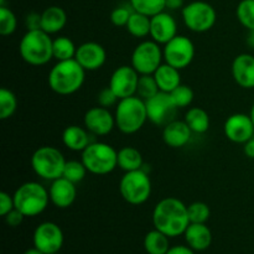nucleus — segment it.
<instances>
[{"instance_id":"nucleus-46","label":"nucleus","mask_w":254,"mask_h":254,"mask_svg":"<svg viewBox=\"0 0 254 254\" xmlns=\"http://www.w3.org/2000/svg\"><path fill=\"white\" fill-rule=\"evenodd\" d=\"M165 5L166 9L169 10H179L185 6L184 5V0H166Z\"/></svg>"},{"instance_id":"nucleus-35","label":"nucleus","mask_w":254,"mask_h":254,"mask_svg":"<svg viewBox=\"0 0 254 254\" xmlns=\"http://www.w3.org/2000/svg\"><path fill=\"white\" fill-rule=\"evenodd\" d=\"M88 170L86 169L84 164L78 160H69L66 161V165L64 169V178L67 180L72 181L73 184H78L86 178Z\"/></svg>"},{"instance_id":"nucleus-15","label":"nucleus","mask_w":254,"mask_h":254,"mask_svg":"<svg viewBox=\"0 0 254 254\" xmlns=\"http://www.w3.org/2000/svg\"><path fill=\"white\" fill-rule=\"evenodd\" d=\"M226 138L236 144H245L254 136V124L250 114L235 113L223 124Z\"/></svg>"},{"instance_id":"nucleus-11","label":"nucleus","mask_w":254,"mask_h":254,"mask_svg":"<svg viewBox=\"0 0 254 254\" xmlns=\"http://www.w3.org/2000/svg\"><path fill=\"white\" fill-rule=\"evenodd\" d=\"M164 61L178 69H184L191 64L195 57V45L184 35H176L164 45Z\"/></svg>"},{"instance_id":"nucleus-12","label":"nucleus","mask_w":254,"mask_h":254,"mask_svg":"<svg viewBox=\"0 0 254 254\" xmlns=\"http://www.w3.org/2000/svg\"><path fill=\"white\" fill-rule=\"evenodd\" d=\"M146 112H148V121L158 127H165L175 119L178 107L174 103L170 93L158 92L155 96L146 99Z\"/></svg>"},{"instance_id":"nucleus-18","label":"nucleus","mask_w":254,"mask_h":254,"mask_svg":"<svg viewBox=\"0 0 254 254\" xmlns=\"http://www.w3.org/2000/svg\"><path fill=\"white\" fill-rule=\"evenodd\" d=\"M178 34V22L165 10L150 17V37L159 45L168 44Z\"/></svg>"},{"instance_id":"nucleus-50","label":"nucleus","mask_w":254,"mask_h":254,"mask_svg":"<svg viewBox=\"0 0 254 254\" xmlns=\"http://www.w3.org/2000/svg\"><path fill=\"white\" fill-rule=\"evenodd\" d=\"M4 2H5V0H0V4L1 5H4Z\"/></svg>"},{"instance_id":"nucleus-36","label":"nucleus","mask_w":254,"mask_h":254,"mask_svg":"<svg viewBox=\"0 0 254 254\" xmlns=\"http://www.w3.org/2000/svg\"><path fill=\"white\" fill-rule=\"evenodd\" d=\"M17 19L16 15L9 7L0 6V34L2 36H10L16 31Z\"/></svg>"},{"instance_id":"nucleus-40","label":"nucleus","mask_w":254,"mask_h":254,"mask_svg":"<svg viewBox=\"0 0 254 254\" xmlns=\"http://www.w3.org/2000/svg\"><path fill=\"white\" fill-rule=\"evenodd\" d=\"M97 102H98V106L109 109L111 107L117 106V103L119 102V98L117 97V94L112 91L111 87L108 86L99 92L98 96H97Z\"/></svg>"},{"instance_id":"nucleus-6","label":"nucleus","mask_w":254,"mask_h":254,"mask_svg":"<svg viewBox=\"0 0 254 254\" xmlns=\"http://www.w3.org/2000/svg\"><path fill=\"white\" fill-rule=\"evenodd\" d=\"M88 173L93 175H108L118 168V151L103 141L91 143L81 155Z\"/></svg>"},{"instance_id":"nucleus-22","label":"nucleus","mask_w":254,"mask_h":254,"mask_svg":"<svg viewBox=\"0 0 254 254\" xmlns=\"http://www.w3.org/2000/svg\"><path fill=\"white\" fill-rule=\"evenodd\" d=\"M185 241L193 251H206L212 243V232L206 223H190L186 228Z\"/></svg>"},{"instance_id":"nucleus-1","label":"nucleus","mask_w":254,"mask_h":254,"mask_svg":"<svg viewBox=\"0 0 254 254\" xmlns=\"http://www.w3.org/2000/svg\"><path fill=\"white\" fill-rule=\"evenodd\" d=\"M188 206L176 197H165L153 210L154 228L174 238L185 233L190 225Z\"/></svg>"},{"instance_id":"nucleus-51","label":"nucleus","mask_w":254,"mask_h":254,"mask_svg":"<svg viewBox=\"0 0 254 254\" xmlns=\"http://www.w3.org/2000/svg\"><path fill=\"white\" fill-rule=\"evenodd\" d=\"M55 254H60V253H55Z\"/></svg>"},{"instance_id":"nucleus-2","label":"nucleus","mask_w":254,"mask_h":254,"mask_svg":"<svg viewBox=\"0 0 254 254\" xmlns=\"http://www.w3.org/2000/svg\"><path fill=\"white\" fill-rule=\"evenodd\" d=\"M86 79V69L76 59L57 61L49 72V86L60 96H71L82 88Z\"/></svg>"},{"instance_id":"nucleus-45","label":"nucleus","mask_w":254,"mask_h":254,"mask_svg":"<svg viewBox=\"0 0 254 254\" xmlns=\"http://www.w3.org/2000/svg\"><path fill=\"white\" fill-rule=\"evenodd\" d=\"M243 151H245L246 156L254 159V136H252L247 143L243 144Z\"/></svg>"},{"instance_id":"nucleus-44","label":"nucleus","mask_w":254,"mask_h":254,"mask_svg":"<svg viewBox=\"0 0 254 254\" xmlns=\"http://www.w3.org/2000/svg\"><path fill=\"white\" fill-rule=\"evenodd\" d=\"M166 254H195V251L189 246H175V247H170Z\"/></svg>"},{"instance_id":"nucleus-41","label":"nucleus","mask_w":254,"mask_h":254,"mask_svg":"<svg viewBox=\"0 0 254 254\" xmlns=\"http://www.w3.org/2000/svg\"><path fill=\"white\" fill-rule=\"evenodd\" d=\"M15 208L14 203V197L10 193L1 191L0 192V216H6L10 211H12Z\"/></svg>"},{"instance_id":"nucleus-5","label":"nucleus","mask_w":254,"mask_h":254,"mask_svg":"<svg viewBox=\"0 0 254 254\" xmlns=\"http://www.w3.org/2000/svg\"><path fill=\"white\" fill-rule=\"evenodd\" d=\"M15 208L20 211L25 217H36L41 215L49 206V190L37 181H27L15 190Z\"/></svg>"},{"instance_id":"nucleus-39","label":"nucleus","mask_w":254,"mask_h":254,"mask_svg":"<svg viewBox=\"0 0 254 254\" xmlns=\"http://www.w3.org/2000/svg\"><path fill=\"white\" fill-rule=\"evenodd\" d=\"M133 7L128 9L126 6H118L111 12V21L114 26L117 27H123L127 26L129 21V17H130L131 12H133Z\"/></svg>"},{"instance_id":"nucleus-30","label":"nucleus","mask_w":254,"mask_h":254,"mask_svg":"<svg viewBox=\"0 0 254 254\" xmlns=\"http://www.w3.org/2000/svg\"><path fill=\"white\" fill-rule=\"evenodd\" d=\"M77 46L69 37L59 36L54 39L52 42V54L54 59L57 61H66V60H72L76 56Z\"/></svg>"},{"instance_id":"nucleus-4","label":"nucleus","mask_w":254,"mask_h":254,"mask_svg":"<svg viewBox=\"0 0 254 254\" xmlns=\"http://www.w3.org/2000/svg\"><path fill=\"white\" fill-rule=\"evenodd\" d=\"M52 42L50 34L44 30H27L19 44L21 59L31 66H42L54 59Z\"/></svg>"},{"instance_id":"nucleus-8","label":"nucleus","mask_w":254,"mask_h":254,"mask_svg":"<svg viewBox=\"0 0 254 254\" xmlns=\"http://www.w3.org/2000/svg\"><path fill=\"white\" fill-rule=\"evenodd\" d=\"M119 192L129 205H143L151 195L150 176L144 169L128 171L119 181Z\"/></svg>"},{"instance_id":"nucleus-47","label":"nucleus","mask_w":254,"mask_h":254,"mask_svg":"<svg viewBox=\"0 0 254 254\" xmlns=\"http://www.w3.org/2000/svg\"><path fill=\"white\" fill-rule=\"evenodd\" d=\"M247 45L251 49H254V30H248Z\"/></svg>"},{"instance_id":"nucleus-43","label":"nucleus","mask_w":254,"mask_h":254,"mask_svg":"<svg viewBox=\"0 0 254 254\" xmlns=\"http://www.w3.org/2000/svg\"><path fill=\"white\" fill-rule=\"evenodd\" d=\"M25 26L27 30H39L41 29V14L37 12H30L25 17Z\"/></svg>"},{"instance_id":"nucleus-20","label":"nucleus","mask_w":254,"mask_h":254,"mask_svg":"<svg viewBox=\"0 0 254 254\" xmlns=\"http://www.w3.org/2000/svg\"><path fill=\"white\" fill-rule=\"evenodd\" d=\"M232 77L236 83L245 89L254 88V56L240 54L232 62Z\"/></svg>"},{"instance_id":"nucleus-14","label":"nucleus","mask_w":254,"mask_h":254,"mask_svg":"<svg viewBox=\"0 0 254 254\" xmlns=\"http://www.w3.org/2000/svg\"><path fill=\"white\" fill-rule=\"evenodd\" d=\"M139 77L140 74L133 68L131 64L130 66L123 64L113 71L109 79V87L119 99L136 96Z\"/></svg>"},{"instance_id":"nucleus-32","label":"nucleus","mask_w":254,"mask_h":254,"mask_svg":"<svg viewBox=\"0 0 254 254\" xmlns=\"http://www.w3.org/2000/svg\"><path fill=\"white\" fill-rule=\"evenodd\" d=\"M17 109V98L14 92L7 88L0 89V119L5 121L14 116Z\"/></svg>"},{"instance_id":"nucleus-34","label":"nucleus","mask_w":254,"mask_h":254,"mask_svg":"<svg viewBox=\"0 0 254 254\" xmlns=\"http://www.w3.org/2000/svg\"><path fill=\"white\" fill-rule=\"evenodd\" d=\"M158 92H160V89H159V86L153 74H140L138 82V88H136V96L146 101V99L155 96Z\"/></svg>"},{"instance_id":"nucleus-29","label":"nucleus","mask_w":254,"mask_h":254,"mask_svg":"<svg viewBox=\"0 0 254 254\" xmlns=\"http://www.w3.org/2000/svg\"><path fill=\"white\" fill-rule=\"evenodd\" d=\"M126 27L129 34L136 39H144L146 36H150V16L141 14V12L133 11Z\"/></svg>"},{"instance_id":"nucleus-13","label":"nucleus","mask_w":254,"mask_h":254,"mask_svg":"<svg viewBox=\"0 0 254 254\" xmlns=\"http://www.w3.org/2000/svg\"><path fill=\"white\" fill-rule=\"evenodd\" d=\"M64 236L61 227L55 222H42L35 228L34 247L45 254L59 253L64 246Z\"/></svg>"},{"instance_id":"nucleus-27","label":"nucleus","mask_w":254,"mask_h":254,"mask_svg":"<svg viewBox=\"0 0 254 254\" xmlns=\"http://www.w3.org/2000/svg\"><path fill=\"white\" fill-rule=\"evenodd\" d=\"M184 121L188 123L192 133L205 134L210 129V117L203 108L192 107L185 114Z\"/></svg>"},{"instance_id":"nucleus-10","label":"nucleus","mask_w":254,"mask_h":254,"mask_svg":"<svg viewBox=\"0 0 254 254\" xmlns=\"http://www.w3.org/2000/svg\"><path fill=\"white\" fill-rule=\"evenodd\" d=\"M164 61L163 49L154 40L139 42L133 50L130 64L139 74H153Z\"/></svg>"},{"instance_id":"nucleus-49","label":"nucleus","mask_w":254,"mask_h":254,"mask_svg":"<svg viewBox=\"0 0 254 254\" xmlns=\"http://www.w3.org/2000/svg\"><path fill=\"white\" fill-rule=\"evenodd\" d=\"M250 116H251V118H252L253 124H254V103H253L252 108H251V113H250Z\"/></svg>"},{"instance_id":"nucleus-42","label":"nucleus","mask_w":254,"mask_h":254,"mask_svg":"<svg viewBox=\"0 0 254 254\" xmlns=\"http://www.w3.org/2000/svg\"><path fill=\"white\" fill-rule=\"evenodd\" d=\"M4 218L7 226H10V227H17V226H20L22 223L25 216L17 208H14L6 216H4Z\"/></svg>"},{"instance_id":"nucleus-26","label":"nucleus","mask_w":254,"mask_h":254,"mask_svg":"<svg viewBox=\"0 0 254 254\" xmlns=\"http://www.w3.org/2000/svg\"><path fill=\"white\" fill-rule=\"evenodd\" d=\"M144 159L140 151L134 146H124L118 150V168L124 173L143 169Z\"/></svg>"},{"instance_id":"nucleus-9","label":"nucleus","mask_w":254,"mask_h":254,"mask_svg":"<svg viewBox=\"0 0 254 254\" xmlns=\"http://www.w3.org/2000/svg\"><path fill=\"white\" fill-rule=\"evenodd\" d=\"M185 26L190 31L206 32L212 29L217 20V12L215 7L206 1H192L185 5L181 10Z\"/></svg>"},{"instance_id":"nucleus-21","label":"nucleus","mask_w":254,"mask_h":254,"mask_svg":"<svg viewBox=\"0 0 254 254\" xmlns=\"http://www.w3.org/2000/svg\"><path fill=\"white\" fill-rule=\"evenodd\" d=\"M192 136V130L185 121L174 119L163 129V140L168 146L179 149L185 146Z\"/></svg>"},{"instance_id":"nucleus-25","label":"nucleus","mask_w":254,"mask_h":254,"mask_svg":"<svg viewBox=\"0 0 254 254\" xmlns=\"http://www.w3.org/2000/svg\"><path fill=\"white\" fill-rule=\"evenodd\" d=\"M67 24V14L62 7L50 6L41 12V30L47 34H57Z\"/></svg>"},{"instance_id":"nucleus-7","label":"nucleus","mask_w":254,"mask_h":254,"mask_svg":"<svg viewBox=\"0 0 254 254\" xmlns=\"http://www.w3.org/2000/svg\"><path fill=\"white\" fill-rule=\"evenodd\" d=\"M64 154L56 146L44 145L37 148L31 156V168L39 178L54 181L62 178L66 165Z\"/></svg>"},{"instance_id":"nucleus-33","label":"nucleus","mask_w":254,"mask_h":254,"mask_svg":"<svg viewBox=\"0 0 254 254\" xmlns=\"http://www.w3.org/2000/svg\"><path fill=\"white\" fill-rule=\"evenodd\" d=\"M238 21L247 30H254V0H242L236 10Z\"/></svg>"},{"instance_id":"nucleus-16","label":"nucleus","mask_w":254,"mask_h":254,"mask_svg":"<svg viewBox=\"0 0 254 254\" xmlns=\"http://www.w3.org/2000/svg\"><path fill=\"white\" fill-rule=\"evenodd\" d=\"M84 128L97 136H106L116 127V117L108 108L97 106L89 108L83 117Z\"/></svg>"},{"instance_id":"nucleus-24","label":"nucleus","mask_w":254,"mask_h":254,"mask_svg":"<svg viewBox=\"0 0 254 254\" xmlns=\"http://www.w3.org/2000/svg\"><path fill=\"white\" fill-rule=\"evenodd\" d=\"M153 76L158 83L159 89L161 92H166V93H171L176 87L181 84L180 69L170 66L166 62L159 66V68L154 72Z\"/></svg>"},{"instance_id":"nucleus-3","label":"nucleus","mask_w":254,"mask_h":254,"mask_svg":"<svg viewBox=\"0 0 254 254\" xmlns=\"http://www.w3.org/2000/svg\"><path fill=\"white\" fill-rule=\"evenodd\" d=\"M116 127L123 134H135L144 127L148 121V112L144 99L139 96L119 99L116 106Z\"/></svg>"},{"instance_id":"nucleus-19","label":"nucleus","mask_w":254,"mask_h":254,"mask_svg":"<svg viewBox=\"0 0 254 254\" xmlns=\"http://www.w3.org/2000/svg\"><path fill=\"white\" fill-rule=\"evenodd\" d=\"M50 201L57 208H68L73 205L77 197L76 184L67 180L66 178H59L51 181L49 189Z\"/></svg>"},{"instance_id":"nucleus-48","label":"nucleus","mask_w":254,"mask_h":254,"mask_svg":"<svg viewBox=\"0 0 254 254\" xmlns=\"http://www.w3.org/2000/svg\"><path fill=\"white\" fill-rule=\"evenodd\" d=\"M24 254H45V253H42L41 251L37 250L36 247H34V248H30V250H27Z\"/></svg>"},{"instance_id":"nucleus-17","label":"nucleus","mask_w":254,"mask_h":254,"mask_svg":"<svg viewBox=\"0 0 254 254\" xmlns=\"http://www.w3.org/2000/svg\"><path fill=\"white\" fill-rule=\"evenodd\" d=\"M74 59L86 71H97L106 64L107 51L98 42L87 41L77 47Z\"/></svg>"},{"instance_id":"nucleus-23","label":"nucleus","mask_w":254,"mask_h":254,"mask_svg":"<svg viewBox=\"0 0 254 254\" xmlns=\"http://www.w3.org/2000/svg\"><path fill=\"white\" fill-rule=\"evenodd\" d=\"M91 133L84 127L73 124L62 131V143L72 151H83L91 144Z\"/></svg>"},{"instance_id":"nucleus-31","label":"nucleus","mask_w":254,"mask_h":254,"mask_svg":"<svg viewBox=\"0 0 254 254\" xmlns=\"http://www.w3.org/2000/svg\"><path fill=\"white\" fill-rule=\"evenodd\" d=\"M166 0H129L134 11L141 12L148 16H154L166 9Z\"/></svg>"},{"instance_id":"nucleus-37","label":"nucleus","mask_w":254,"mask_h":254,"mask_svg":"<svg viewBox=\"0 0 254 254\" xmlns=\"http://www.w3.org/2000/svg\"><path fill=\"white\" fill-rule=\"evenodd\" d=\"M191 223H206L211 216L210 206L202 201H195L188 206Z\"/></svg>"},{"instance_id":"nucleus-28","label":"nucleus","mask_w":254,"mask_h":254,"mask_svg":"<svg viewBox=\"0 0 254 254\" xmlns=\"http://www.w3.org/2000/svg\"><path fill=\"white\" fill-rule=\"evenodd\" d=\"M166 235L158 230L148 232L144 237V248L148 254H166L170 250V242Z\"/></svg>"},{"instance_id":"nucleus-38","label":"nucleus","mask_w":254,"mask_h":254,"mask_svg":"<svg viewBox=\"0 0 254 254\" xmlns=\"http://www.w3.org/2000/svg\"><path fill=\"white\" fill-rule=\"evenodd\" d=\"M170 96L178 108H186V107H189L192 103L195 93H193L192 88L190 86L181 83L180 86H178L171 92Z\"/></svg>"}]
</instances>
